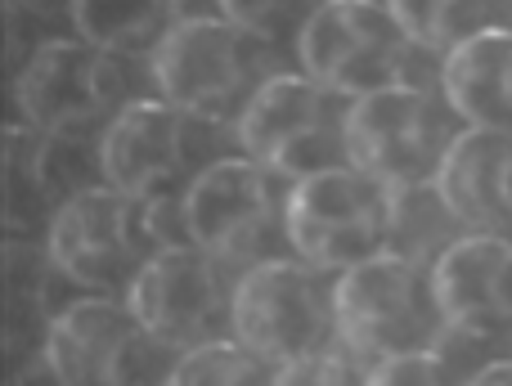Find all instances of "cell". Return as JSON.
I'll use <instances>...</instances> for the list:
<instances>
[{"label": "cell", "mask_w": 512, "mask_h": 386, "mask_svg": "<svg viewBox=\"0 0 512 386\" xmlns=\"http://www.w3.org/2000/svg\"><path fill=\"white\" fill-rule=\"evenodd\" d=\"M225 18H234V23L243 27V32H252L256 41L274 45L279 50L283 41H292V50H297L301 32H306L310 14H315V5H288V0H230V5H221Z\"/></svg>", "instance_id": "cell-22"}, {"label": "cell", "mask_w": 512, "mask_h": 386, "mask_svg": "<svg viewBox=\"0 0 512 386\" xmlns=\"http://www.w3.org/2000/svg\"><path fill=\"white\" fill-rule=\"evenodd\" d=\"M288 202L292 180L274 176L270 167L243 158V153H230L212 171H203V180L185 193L189 243L239 274L283 261L292 256Z\"/></svg>", "instance_id": "cell-4"}, {"label": "cell", "mask_w": 512, "mask_h": 386, "mask_svg": "<svg viewBox=\"0 0 512 386\" xmlns=\"http://www.w3.org/2000/svg\"><path fill=\"white\" fill-rule=\"evenodd\" d=\"M95 158L104 185L140 202H185L203 171L230 153H221L216 126L149 95L108 126V135L95 144Z\"/></svg>", "instance_id": "cell-9"}, {"label": "cell", "mask_w": 512, "mask_h": 386, "mask_svg": "<svg viewBox=\"0 0 512 386\" xmlns=\"http://www.w3.org/2000/svg\"><path fill=\"white\" fill-rule=\"evenodd\" d=\"M45 247L81 297H126L149 261L194 243L185 202H140L113 185H95L59 211Z\"/></svg>", "instance_id": "cell-1"}, {"label": "cell", "mask_w": 512, "mask_h": 386, "mask_svg": "<svg viewBox=\"0 0 512 386\" xmlns=\"http://www.w3.org/2000/svg\"><path fill=\"white\" fill-rule=\"evenodd\" d=\"M9 386H63V382L54 378L50 364H45V360H32V364H23V369H14Z\"/></svg>", "instance_id": "cell-25"}, {"label": "cell", "mask_w": 512, "mask_h": 386, "mask_svg": "<svg viewBox=\"0 0 512 386\" xmlns=\"http://www.w3.org/2000/svg\"><path fill=\"white\" fill-rule=\"evenodd\" d=\"M468 126L441 95V86H391L351 104V167L387 189L436 185L450 149Z\"/></svg>", "instance_id": "cell-10"}, {"label": "cell", "mask_w": 512, "mask_h": 386, "mask_svg": "<svg viewBox=\"0 0 512 386\" xmlns=\"http://www.w3.org/2000/svg\"><path fill=\"white\" fill-rule=\"evenodd\" d=\"M288 238L297 261L342 279L391 252V189L355 167L301 180L288 202Z\"/></svg>", "instance_id": "cell-11"}, {"label": "cell", "mask_w": 512, "mask_h": 386, "mask_svg": "<svg viewBox=\"0 0 512 386\" xmlns=\"http://www.w3.org/2000/svg\"><path fill=\"white\" fill-rule=\"evenodd\" d=\"M468 386H512V355H504V360H495V364H486V369H481Z\"/></svg>", "instance_id": "cell-26"}, {"label": "cell", "mask_w": 512, "mask_h": 386, "mask_svg": "<svg viewBox=\"0 0 512 386\" xmlns=\"http://www.w3.org/2000/svg\"><path fill=\"white\" fill-rule=\"evenodd\" d=\"M239 270L207 256L203 247H176L144 265L126 306L167 351L189 355L216 342H234Z\"/></svg>", "instance_id": "cell-13"}, {"label": "cell", "mask_w": 512, "mask_h": 386, "mask_svg": "<svg viewBox=\"0 0 512 386\" xmlns=\"http://www.w3.org/2000/svg\"><path fill=\"white\" fill-rule=\"evenodd\" d=\"M104 185L99 158L86 144H68L14 122L0 135V193H5V234L45 243L50 225L77 193Z\"/></svg>", "instance_id": "cell-14"}, {"label": "cell", "mask_w": 512, "mask_h": 386, "mask_svg": "<svg viewBox=\"0 0 512 386\" xmlns=\"http://www.w3.org/2000/svg\"><path fill=\"white\" fill-rule=\"evenodd\" d=\"M337 324L342 346L369 369L405 355H427L450 337L432 270L391 252L337 279Z\"/></svg>", "instance_id": "cell-5"}, {"label": "cell", "mask_w": 512, "mask_h": 386, "mask_svg": "<svg viewBox=\"0 0 512 386\" xmlns=\"http://www.w3.org/2000/svg\"><path fill=\"white\" fill-rule=\"evenodd\" d=\"M441 95L468 131L512 135V27L454 50L441 63Z\"/></svg>", "instance_id": "cell-17"}, {"label": "cell", "mask_w": 512, "mask_h": 386, "mask_svg": "<svg viewBox=\"0 0 512 386\" xmlns=\"http://www.w3.org/2000/svg\"><path fill=\"white\" fill-rule=\"evenodd\" d=\"M41 360L63 386H167L180 355L135 319L126 297H77L54 319Z\"/></svg>", "instance_id": "cell-12"}, {"label": "cell", "mask_w": 512, "mask_h": 386, "mask_svg": "<svg viewBox=\"0 0 512 386\" xmlns=\"http://www.w3.org/2000/svg\"><path fill=\"white\" fill-rule=\"evenodd\" d=\"M234 342L248 346L270 369L342 351L337 324V274L283 256L239 274L234 297Z\"/></svg>", "instance_id": "cell-7"}, {"label": "cell", "mask_w": 512, "mask_h": 386, "mask_svg": "<svg viewBox=\"0 0 512 386\" xmlns=\"http://www.w3.org/2000/svg\"><path fill=\"white\" fill-rule=\"evenodd\" d=\"M279 72H288L279 68V50L243 32L225 9L180 14L149 63L153 95L216 131H234Z\"/></svg>", "instance_id": "cell-2"}, {"label": "cell", "mask_w": 512, "mask_h": 386, "mask_svg": "<svg viewBox=\"0 0 512 386\" xmlns=\"http://www.w3.org/2000/svg\"><path fill=\"white\" fill-rule=\"evenodd\" d=\"M436 189L468 234L512 238V135L463 131L436 176Z\"/></svg>", "instance_id": "cell-16"}, {"label": "cell", "mask_w": 512, "mask_h": 386, "mask_svg": "<svg viewBox=\"0 0 512 386\" xmlns=\"http://www.w3.org/2000/svg\"><path fill=\"white\" fill-rule=\"evenodd\" d=\"M279 369L256 360L248 346L239 342H216L203 351H189L176 360L167 386H274Z\"/></svg>", "instance_id": "cell-21"}, {"label": "cell", "mask_w": 512, "mask_h": 386, "mask_svg": "<svg viewBox=\"0 0 512 386\" xmlns=\"http://www.w3.org/2000/svg\"><path fill=\"white\" fill-rule=\"evenodd\" d=\"M369 364L355 360L351 351H328V355H315V360H301V364H288L279 369L274 386H369Z\"/></svg>", "instance_id": "cell-23"}, {"label": "cell", "mask_w": 512, "mask_h": 386, "mask_svg": "<svg viewBox=\"0 0 512 386\" xmlns=\"http://www.w3.org/2000/svg\"><path fill=\"white\" fill-rule=\"evenodd\" d=\"M135 59H117L81 36H50L14 77V104L23 126L68 144H99L108 126L135 108Z\"/></svg>", "instance_id": "cell-3"}, {"label": "cell", "mask_w": 512, "mask_h": 386, "mask_svg": "<svg viewBox=\"0 0 512 386\" xmlns=\"http://www.w3.org/2000/svg\"><path fill=\"white\" fill-rule=\"evenodd\" d=\"M68 18L72 36H81L95 50L153 63V54L162 50L171 27L180 23V9L158 5V0H77L68 9Z\"/></svg>", "instance_id": "cell-18"}, {"label": "cell", "mask_w": 512, "mask_h": 386, "mask_svg": "<svg viewBox=\"0 0 512 386\" xmlns=\"http://www.w3.org/2000/svg\"><path fill=\"white\" fill-rule=\"evenodd\" d=\"M297 63L310 81L342 99H369L391 86H427L414 77L423 50L405 36L396 5L387 0H328L315 5L297 41Z\"/></svg>", "instance_id": "cell-6"}, {"label": "cell", "mask_w": 512, "mask_h": 386, "mask_svg": "<svg viewBox=\"0 0 512 386\" xmlns=\"http://www.w3.org/2000/svg\"><path fill=\"white\" fill-rule=\"evenodd\" d=\"M396 18L414 50L436 63H445L454 50L486 32H504L512 27V5H495V0H396Z\"/></svg>", "instance_id": "cell-19"}, {"label": "cell", "mask_w": 512, "mask_h": 386, "mask_svg": "<svg viewBox=\"0 0 512 386\" xmlns=\"http://www.w3.org/2000/svg\"><path fill=\"white\" fill-rule=\"evenodd\" d=\"M346 126H351V99L333 95L297 68L279 72L252 99L243 122L234 126V149L270 167L274 176L301 185L310 176L351 167Z\"/></svg>", "instance_id": "cell-8"}, {"label": "cell", "mask_w": 512, "mask_h": 386, "mask_svg": "<svg viewBox=\"0 0 512 386\" xmlns=\"http://www.w3.org/2000/svg\"><path fill=\"white\" fill-rule=\"evenodd\" d=\"M463 238H468V229L436 185L391 189V256L436 270Z\"/></svg>", "instance_id": "cell-20"}, {"label": "cell", "mask_w": 512, "mask_h": 386, "mask_svg": "<svg viewBox=\"0 0 512 386\" xmlns=\"http://www.w3.org/2000/svg\"><path fill=\"white\" fill-rule=\"evenodd\" d=\"M369 386H468V378H463L441 351H427V355H405V360L373 364Z\"/></svg>", "instance_id": "cell-24"}, {"label": "cell", "mask_w": 512, "mask_h": 386, "mask_svg": "<svg viewBox=\"0 0 512 386\" xmlns=\"http://www.w3.org/2000/svg\"><path fill=\"white\" fill-rule=\"evenodd\" d=\"M432 279L450 333L495 351L512 342V238L468 234Z\"/></svg>", "instance_id": "cell-15"}]
</instances>
